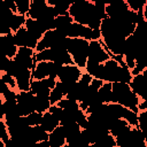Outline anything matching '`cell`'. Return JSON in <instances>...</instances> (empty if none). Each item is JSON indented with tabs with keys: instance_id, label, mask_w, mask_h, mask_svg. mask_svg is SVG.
Returning <instances> with one entry per match:
<instances>
[{
	"instance_id": "cell-21",
	"label": "cell",
	"mask_w": 147,
	"mask_h": 147,
	"mask_svg": "<svg viewBox=\"0 0 147 147\" xmlns=\"http://www.w3.org/2000/svg\"><path fill=\"white\" fill-rule=\"evenodd\" d=\"M40 125L49 133V132H52L55 127H57V126L60 125V121H59L49 110H47V111H45V113L42 114V118H41Z\"/></svg>"
},
{
	"instance_id": "cell-4",
	"label": "cell",
	"mask_w": 147,
	"mask_h": 147,
	"mask_svg": "<svg viewBox=\"0 0 147 147\" xmlns=\"http://www.w3.org/2000/svg\"><path fill=\"white\" fill-rule=\"evenodd\" d=\"M90 40L84 38H67V49L71 55L74 63L80 68H85L88 59Z\"/></svg>"
},
{
	"instance_id": "cell-26",
	"label": "cell",
	"mask_w": 147,
	"mask_h": 147,
	"mask_svg": "<svg viewBox=\"0 0 147 147\" xmlns=\"http://www.w3.org/2000/svg\"><path fill=\"white\" fill-rule=\"evenodd\" d=\"M138 126L141 130L145 141L147 144V109L140 110L138 113Z\"/></svg>"
},
{
	"instance_id": "cell-9",
	"label": "cell",
	"mask_w": 147,
	"mask_h": 147,
	"mask_svg": "<svg viewBox=\"0 0 147 147\" xmlns=\"http://www.w3.org/2000/svg\"><path fill=\"white\" fill-rule=\"evenodd\" d=\"M36 49L30 47H18V51L14 57V60L17 62L18 65L23 68H28L30 70H33L36 65Z\"/></svg>"
},
{
	"instance_id": "cell-23",
	"label": "cell",
	"mask_w": 147,
	"mask_h": 147,
	"mask_svg": "<svg viewBox=\"0 0 147 147\" xmlns=\"http://www.w3.org/2000/svg\"><path fill=\"white\" fill-rule=\"evenodd\" d=\"M93 146H98V147H117L116 138L110 133V131L105 132L98 138V140L95 141V144Z\"/></svg>"
},
{
	"instance_id": "cell-18",
	"label": "cell",
	"mask_w": 147,
	"mask_h": 147,
	"mask_svg": "<svg viewBox=\"0 0 147 147\" xmlns=\"http://www.w3.org/2000/svg\"><path fill=\"white\" fill-rule=\"evenodd\" d=\"M24 26L26 28V30H28L32 36H34V37L38 38L39 40L41 39V37L44 36V33L46 32V31L44 30V28L41 26V24H40L37 20L31 18V17H26V21H25V25H24Z\"/></svg>"
},
{
	"instance_id": "cell-34",
	"label": "cell",
	"mask_w": 147,
	"mask_h": 147,
	"mask_svg": "<svg viewBox=\"0 0 147 147\" xmlns=\"http://www.w3.org/2000/svg\"><path fill=\"white\" fill-rule=\"evenodd\" d=\"M142 15H144V20H145V21H147V2H146V5H145V7H144Z\"/></svg>"
},
{
	"instance_id": "cell-24",
	"label": "cell",
	"mask_w": 147,
	"mask_h": 147,
	"mask_svg": "<svg viewBox=\"0 0 147 147\" xmlns=\"http://www.w3.org/2000/svg\"><path fill=\"white\" fill-rule=\"evenodd\" d=\"M52 103L49 95H34V110L39 113H45L51 108Z\"/></svg>"
},
{
	"instance_id": "cell-10",
	"label": "cell",
	"mask_w": 147,
	"mask_h": 147,
	"mask_svg": "<svg viewBox=\"0 0 147 147\" xmlns=\"http://www.w3.org/2000/svg\"><path fill=\"white\" fill-rule=\"evenodd\" d=\"M83 72H84V69L78 67L77 64H64L61 72L57 76V80L69 83V84H75L80 78Z\"/></svg>"
},
{
	"instance_id": "cell-15",
	"label": "cell",
	"mask_w": 147,
	"mask_h": 147,
	"mask_svg": "<svg viewBox=\"0 0 147 147\" xmlns=\"http://www.w3.org/2000/svg\"><path fill=\"white\" fill-rule=\"evenodd\" d=\"M48 141L51 144V147H65L67 134H65L64 127L61 124L57 127H55L52 132H49Z\"/></svg>"
},
{
	"instance_id": "cell-11",
	"label": "cell",
	"mask_w": 147,
	"mask_h": 147,
	"mask_svg": "<svg viewBox=\"0 0 147 147\" xmlns=\"http://www.w3.org/2000/svg\"><path fill=\"white\" fill-rule=\"evenodd\" d=\"M0 47L2 51V55L9 57V59H14L17 51H18V46L15 41V37H14V32L7 33V34H0Z\"/></svg>"
},
{
	"instance_id": "cell-17",
	"label": "cell",
	"mask_w": 147,
	"mask_h": 147,
	"mask_svg": "<svg viewBox=\"0 0 147 147\" xmlns=\"http://www.w3.org/2000/svg\"><path fill=\"white\" fill-rule=\"evenodd\" d=\"M84 71L90 74L93 78L102 79L103 78V63H99V62H95V61L87 59Z\"/></svg>"
},
{
	"instance_id": "cell-31",
	"label": "cell",
	"mask_w": 147,
	"mask_h": 147,
	"mask_svg": "<svg viewBox=\"0 0 147 147\" xmlns=\"http://www.w3.org/2000/svg\"><path fill=\"white\" fill-rule=\"evenodd\" d=\"M0 80H2L3 83H6L9 87L14 88V90H17V84H16V79L14 76L7 74V72H1L0 75ZM18 91V90H17Z\"/></svg>"
},
{
	"instance_id": "cell-5",
	"label": "cell",
	"mask_w": 147,
	"mask_h": 147,
	"mask_svg": "<svg viewBox=\"0 0 147 147\" xmlns=\"http://www.w3.org/2000/svg\"><path fill=\"white\" fill-rule=\"evenodd\" d=\"M67 37L69 38H84L87 40H98L101 39L100 29H92L87 25L80 24L78 22H72L68 29Z\"/></svg>"
},
{
	"instance_id": "cell-32",
	"label": "cell",
	"mask_w": 147,
	"mask_h": 147,
	"mask_svg": "<svg viewBox=\"0 0 147 147\" xmlns=\"http://www.w3.org/2000/svg\"><path fill=\"white\" fill-rule=\"evenodd\" d=\"M48 110H49L59 121H61L62 117H63V115H64V109H63L62 107H60L59 105H52Z\"/></svg>"
},
{
	"instance_id": "cell-14",
	"label": "cell",
	"mask_w": 147,
	"mask_h": 147,
	"mask_svg": "<svg viewBox=\"0 0 147 147\" xmlns=\"http://www.w3.org/2000/svg\"><path fill=\"white\" fill-rule=\"evenodd\" d=\"M129 84L131 88L133 90V92L139 96L140 100L147 99V80L145 79L141 72L132 76V79Z\"/></svg>"
},
{
	"instance_id": "cell-16",
	"label": "cell",
	"mask_w": 147,
	"mask_h": 147,
	"mask_svg": "<svg viewBox=\"0 0 147 147\" xmlns=\"http://www.w3.org/2000/svg\"><path fill=\"white\" fill-rule=\"evenodd\" d=\"M30 91L34 95H49L51 87L48 86L46 78H44V79H32Z\"/></svg>"
},
{
	"instance_id": "cell-2",
	"label": "cell",
	"mask_w": 147,
	"mask_h": 147,
	"mask_svg": "<svg viewBox=\"0 0 147 147\" xmlns=\"http://www.w3.org/2000/svg\"><path fill=\"white\" fill-rule=\"evenodd\" d=\"M113 92H114V102L121 103L136 113H139V96L133 92L129 83L114 82L113 83Z\"/></svg>"
},
{
	"instance_id": "cell-7",
	"label": "cell",
	"mask_w": 147,
	"mask_h": 147,
	"mask_svg": "<svg viewBox=\"0 0 147 147\" xmlns=\"http://www.w3.org/2000/svg\"><path fill=\"white\" fill-rule=\"evenodd\" d=\"M111 56V54L108 52V49L105 47L102 44L101 39L98 40H91L90 46H88V60L99 62V63H105L108 61Z\"/></svg>"
},
{
	"instance_id": "cell-30",
	"label": "cell",
	"mask_w": 147,
	"mask_h": 147,
	"mask_svg": "<svg viewBox=\"0 0 147 147\" xmlns=\"http://www.w3.org/2000/svg\"><path fill=\"white\" fill-rule=\"evenodd\" d=\"M41 118H42V113H39V111H32L29 115H26V121H28V124L30 126H34V125L40 124Z\"/></svg>"
},
{
	"instance_id": "cell-6",
	"label": "cell",
	"mask_w": 147,
	"mask_h": 147,
	"mask_svg": "<svg viewBox=\"0 0 147 147\" xmlns=\"http://www.w3.org/2000/svg\"><path fill=\"white\" fill-rule=\"evenodd\" d=\"M67 38L68 37L65 34H63L61 31H59L57 29L48 30L44 33L41 39L38 41V45L36 47V52L52 48V47L60 46V45H67Z\"/></svg>"
},
{
	"instance_id": "cell-1",
	"label": "cell",
	"mask_w": 147,
	"mask_h": 147,
	"mask_svg": "<svg viewBox=\"0 0 147 147\" xmlns=\"http://www.w3.org/2000/svg\"><path fill=\"white\" fill-rule=\"evenodd\" d=\"M69 14L75 22L87 25L92 29H100L102 18L95 9L93 2L88 0H77L69 8Z\"/></svg>"
},
{
	"instance_id": "cell-20",
	"label": "cell",
	"mask_w": 147,
	"mask_h": 147,
	"mask_svg": "<svg viewBox=\"0 0 147 147\" xmlns=\"http://www.w3.org/2000/svg\"><path fill=\"white\" fill-rule=\"evenodd\" d=\"M47 7H48L47 1H32L30 10L28 13V17L39 20L42 16V14L46 11Z\"/></svg>"
},
{
	"instance_id": "cell-29",
	"label": "cell",
	"mask_w": 147,
	"mask_h": 147,
	"mask_svg": "<svg viewBox=\"0 0 147 147\" xmlns=\"http://www.w3.org/2000/svg\"><path fill=\"white\" fill-rule=\"evenodd\" d=\"M125 2L127 3V6L131 10L140 13L144 10V7H145L147 0H125Z\"/></svg>"
},
{
	"instance_id": "cell-19",
	"label": "cell",
	"mask_w": 147,
	"mask_h": 147,
	"mask_svg": "<svg viewBox=\"0 0 147 147\" xmlns=\"http://www.w3.org/2000/svg\"><path fill=\"white\" fill-rule=\"evenodd\" d=\"M72 22H74V18L69 13L57 15L55 17V29H57L59 31H61L63 34L67 36L68 29H69V26L71 25Z\"/></svg>"
},
{
	"instance_id": "cell-22",
	"label": "cell",
	"mask_w": 147,
	"mask_h": 147,
	"mask_svg": "<svg viewBox=\"0 0 147 147\" xmlns=\"http://www.w3.org/2000/svg\"><path fill=\"white\" fill-rule=\"evenodd\" d=\"M99 96L103 103L114 102V92H113V83L103 82L101 87L99 88Z\"/></svg>"
},
{
	"instance_id": "cell-3",
	"label": "cell",
	"mask_w": 147,
	"mask_h": 147,
	"mask_svg": "<svg viewBox=\"0 0 147 147\" xmlns=\"http://www.w3.org/2000/svg\"><path fill=\"white\" fill-rule=\"evenodd\" d=\"M131 69L126 65L118 63L114 57H110L108 61L103 63V82H122V83H130L132 79Z\"/></svg>"
},
{
	"instance_id": "cell-28",
	"label": "cell",
	"mask_w": 147,
	"mask_h": 147,
	"mask_svg": "<svg viewBox=\"0 0 147 147\" xmlns=\"http://www.w3.org/2000/svg\"><path fill=\"white\" fill-rule=\"evenodd\" d=\"M65 96V94L55 85L54 88L51 90V93H49V100H51V103L52 105H56L59 101H61L63 98Z\"/></svg>"
},
{
	"instance_id": "cell-27",
	"label": "cell",
	"mask_w": 147,
	"mask_h": 147,
	"mask_svg": "<svg viewBox=\"0 0 147 147\" xmlns=\"http://www.w3.org/2000/svg\"><path fill=\"white\" fill-rule=\"evenodd\" d=\"M16 7H17V13L28 16V13L30 10L32 0H15Z\"/></svg>"
},
{
	"instance_id": "cell-25",
	"label": "cell",
	"mask_w": 147,
	"mask_h": 147,
	"mask_svg": "<svg viewBox=\"0 0 147 147\" xmlns=\"http://www.w3.org/2000/svg\"><path fill=\"white\" fill-rule=\"evenodd\" d=\"M26 17L25 15H22V14H18V13H15L10 21H9V25H10V29L13 32H16L18 29L23 28L25 25V21H26Z\"/></svg>"
},
{
	"instance_id": "cell-35",
	"label": "cell",
	"mask_w": 147,
	"mask_h": 147,
	"mask_svg": "<svg viewBox=\"0 0 147 147\" xmlns=\"http://www.w3.org/2000/svg\"><path fill=\"white\" fill-rule=\"evenodd\" d=\"M32 1H47V0H32Z\"/></svg>"
},
{
	"instance_id": "cell-8",
	"label": "cell",
	"mask_w": 147,
	"mask_h": 147,
	"mask_svg": "<svg viewBox=\"0 0 147 147\" xmlns=\"http://www.w3.org/2000/svg\"><path fill=\"white\" fill-rule=\"evenodd\" d=\"M17 108L21 116H26L34 110V94L29 91H17Z\"/></svg>"
},
{
	"instance_id": "cell-12",
	"label": "cell",
	"mask_w": 147,
	"mask_h": 147,
	"mask_svg": "<svg viewBox=\"0 0 147 147\" xmlns=\"http://www.w3.org/2000/svg\"><path fill=\"white\" fill-rule=\"evenodd\" d=\"M14 37H15V41L17 44L18 47H30L36 49L39 39L36 38L34 36H32L25 26L18 29L16 32H14Z\"/></svg>"
},
{
	"instance_id": "cell-13",
	"label": "cell",
	"mask_w": 147,
	"mask_h": 147,
	"mask_svg": "<svg viewBox=\"0 0 147 147\" xmlns=\"http://www.w3.org/2000/svg\"><path fill=\"white\" fill-rule=\"evenodd\" d=\"M17 63V62H16ZM15 79L17 84V90L18 91H29L32 82V70L28 68H23L18 65V69L15 74Z\"/></svg>"
},
{
	"instance_id": "cell-33",
	"label": "cell",
	"mask_w": 147,
	"mask_h": 147,
	"mask_svg": "<svg viewBox=\"0 0 147 147\" xmlns=\"http://www.w3.org/2000/svg\"><path fill=\"white\" fill-rule=\"evenodd\" d=\"M1 2L7 6L8 8H10L13 11L17 13V7H16V3H15V0H1Z\"/></svg>"
}]
</instances>
